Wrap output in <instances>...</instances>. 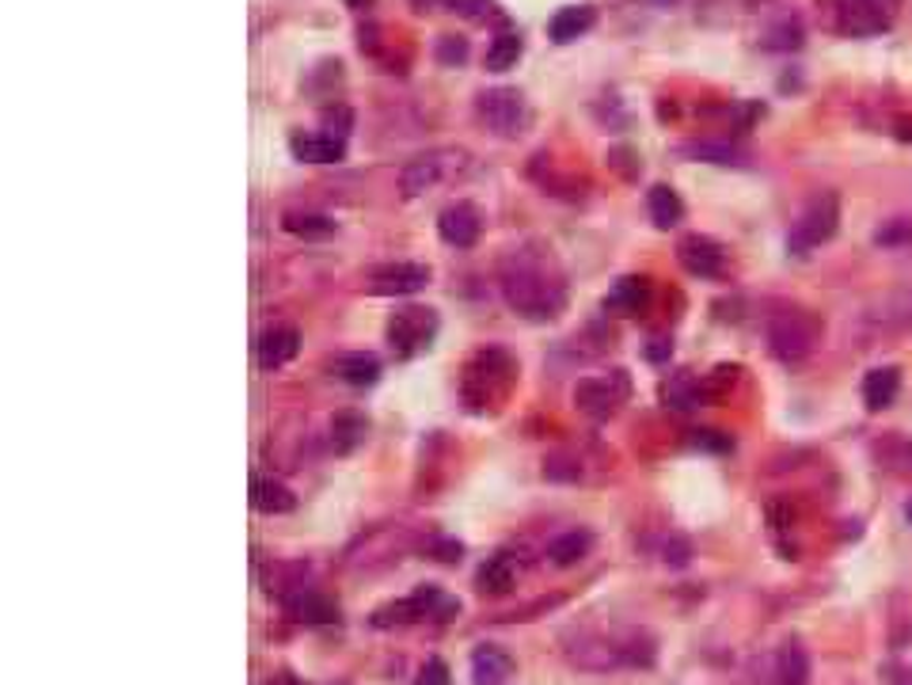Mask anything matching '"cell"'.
I'll return each instance as SVG.
<instances>
[{"instance_id": "8fae6325", "label": "cell", "mask_w": 912, "mask_h": 685, "mask_svg": "<svg viewBox=\"0 0 912 685\" xmlns=\"http://www.w3.org/2000/svg\"><path fill=\"white\" fill-rule=\"evenodd\" d=\"M460 160H464V153H426V157L407 160L404 172H399V191H404V199H418V194L434 191L453 168H460Z\"/></svg>"}, {"instance_id": "d590c367", "label": "cell", "mask_w": 912, "mask_h": 685, "mask_svg": "<svg viewBox=\"0 0 912 685\" xmlns=\"http://www.w3.org/2000/svg\"><path fill=\"white\" fill-rule=\"evenodd\" d=\"M874 244L879 248H909L912 244V218H898L890 225H882L874 233Z\"/></svg>"}, {"instance_id": "2e32d148", "label": "cell", "mask_w": 912, "mask_h": 685, "mask_svg": "<svg viewBox=\"0 0 912 685\" xmlns=\"http://www.w3.org/2000/svg\"><path fill=\"white\" fill-rule=\"evenodd\" d=\"M297 351H301V332L293 324L266 328V332L259 335V343H255V359H259V366L263 370L290 366V362L297 359Z\"/></svg>"}, {"instance_id": "5b68a950", "label": "cell", "mask_w": 912, "mask_h": 685, "mask_svg": "<svg viewBox=\"0 0 912 685\" xmlns=\"http://www.w3.org/2000/svg\"><path fill=\"white\" fill-rule=\"evenodd\" d=\"M901 0H818V12L829 31L848 34V39H867L882 34L898 20Z\"/></svg>"}, {"instance_id": "7c38bea8", "label": "cell", "mask_w": 912, "mask_h": 685, "mask_svg": "<svg viewBox=\"0 0 912 685\" xmlns=\"http://www.w3.org/2000/svg\"><path fill=\"white\" fill-rule=\"evenodd\" d=\"M430 282V266L426 263H384L369 271V286L381 298H407V293H418Z\"/></svg>"}, {"instance_id": "ac0fdd59", "label": "cell", "mask_w": 912, "mask_h": 685, "mask_svg": "<svg viewBox=\"0 0 912 685\" xmlns=\"http://www.w3.org/2000/svg\"><path fill=\"white\" fill-rule=\"evenodd\" d=\"M594 23H597L594 4H567L548 20V39L556 42V47H570V42H578L582 34L594 31Z\"/></svg>"}, {"instance_id": "7a4b0ae2", "label": "cell", "mask_w": 912, "mask_h": 685, "mask_svg": "<svg viewBox=\"0 0 912 685\" xmlns=\"http://www.w3.org/2000/svg\"><path fill=\"white\" fill-rule=\"evenodd\" d=\"M567 659L578 666V671H620V666H650L655 663V644H650L642 633H624V636H608V633H586L567 639Z\"/></svg>"}, {"instance_id": "7dc6e473", "label": "cell", "mask_w": 912, "mask_h": 685, "mask_svg": "<svg viewBox=\"0 0 912 685\" xmlns=\"http://www.w3.org/2000/svg\"><path fill=\"white\" fill-rule=\"evenodd\" d=\"M905 518H909V526H912V503L905 506Z\"/></svg>"}, {"instance_id": "f35d334b", "label": "cell", "mask_w": 912, "mask_h": 685, "mask_svg": "<svg viewBox=\"0 0 912 685\" xmlns=\"http://www.w3.org/2000/svg\"><path fill=\"white\" fill-rule=\"evenodd\" d=\"M324 130L327 133H338V138H351V127H354V114H351V107H343V103H335V107H324Z\"/></svg>"}, {"instance_id": "44dd1931", "label": "cell", "mask_w": 912, "mask_h": 685, "mask_svg": "<svg viewBox=\"0 0 912 685\" xmlns=\"http://www.w3.org/2000/svg\"><path fill=\"white\" fill-rule=\"evenodd\" d=\"M472 678H476V685H506L514 678V659L503 647L483 644L472 652Z\"/></svg>"}, {"instance_id": "d6a6232c", "label": "cell", "mask_w": 912, "mask_h": 685, "mask_svg": "<svg viewBox=\"0 0 912 685\" xmlns=\"http://www.w3.org/2000/svg\"><path fill=\"white\" fill-rule=\"evenodd\" d=\"M453 12L464 16V20L472 23H498L506 27V12L498 8V0H449Z\"/></svg>"}, {"instance_id": "bcb514c9", "label": "cell", "mask_w": 912, "mask_h": 685, "mask_svg": "<svg viewBox=\"0 0 912 685\" xmlns=\"http://www.w3.org/2000/svg\"><path fill=\"white\" fill-rule=\"evenodd\" d=\"M343 4H346V8H357V12H362V8H369L373 0H343Z\"/></svg>"}, {"instance_id": "ab89813d", "label": "cell", "mask_w": 912, "mask_h": 685, "mask_svg": "<svg viewBox=\"0 0 912 685\" xmlns=\"http://www.w3.org/2000/svg\"><path fill=\"white\" fill-rule=\"evenodd\" d=\"M415 685H453L449 666H445L442 659H426V666L418 671V682Z\"/></svg>"}, {"instance_id": "9c48e42d", "label": "cell", "mask_w": 912, "mask_h": 685, "mask_svg": "<svg viewBox=\"0 0 912 685\" xmlns=\"http://www.w3.org/2000/svg\"><path fill=\"white\" fill-rule=\"evenodd\" d=\"M437 340V313L426 305H407L396 309L388 320V346L399 359H415V354L430 351Z\"/></svg>"}, {"instance_id": "8992f818", "label": "cell", "mask_w": 912, "mask_h": 685, "mask_svg": "<svg viewBox=\"0 0 912 685\" xmlns=\"http://www.w3.org/2000/svg\"><path fill=\"white\" fill-rule=\"evenodd\" d=\"M476 119L498 138H517V133L529 130L533 111L517 88H487V92L476 95Z\"/></svg>"}, {"instance_id": "74e56055", "label": "cell", "mask_w": 912, "mask_h": 685, "mask_svg": "<svg viewBox=\"0 0 912 685\" xmlns=\"http://www.w3.org/2000/svg\"><path fill=\"white\" fill-rule=\"evenodd\" d=\"M434 58L442 61V66H449V69L464 66V61H468V39H456V34H442V39H437Z\"/></svg>"}, {"instance_id": "277c9868", "label": "cell", "mask_w": 912, "mask_h": 685, "mask_svg": "<svg viewBox=\"0 0 912 685\" xmlns=\"http://www.w3.org/2000/svg\"><path fill=\"white\" fill-rule=\"evenodd\" d=\"M821 335H825V324L810 309H780L776 316H768V351L787 366L807 362L818 351Z\"/></svg>"}, {"instance_id": "f6af8a7d", "label": "cell", "mask_w": 912, "mask_h": 685, "mask_svg": "<svg viewBox=\"0 0 912 685\" xmlns=\"http://www.w3.org/2000/svg\"><path fill=\"white\" fill-rule=\"evenodd\" d=\"M415 4V12H430V8H437V0H411Z\"/></svg>"}, {"instance_id": "4fadbf2b", "label": "cell", "mask_w": 912, "mask_h": 685, "mask_svg": "<svg viewBox=\"0 0 912 685\" xmlns=\"http://www.w3.org/2000/svg\"><path fill=\"white\" fill-rule=\"evenodd\" d=\"M282 606L293 621H301V625H335L338 621V602L304 583L293 586L290 594H282Z\"/></svg>"}, {"instance_id": "60d3db41", "label": "cell", "mask_w": 912, "mask_h": 685, "mask_svg": "<svg viewBox=\"0 0 912 685\" xmlns=\"http://www.w3.org/2000/svg\"><path fill=\"white\" fill-rule=\"evenodd\" d=\"M669 354H673V346H669V340H650V346H647V359H650V362H666Z\"/></svg>"}, {"instance_id": "e575fe53", "label": "cell", "mask_w": 912, "mask_h": 685, "mask_svg": "<svg viewBox=\"0 0 912 685\" xmlns=\"http://www.w3.org/2000/svg\"><path fill=\"white\" fill-rule=\"evenodd\" d=\"M666 400L673 407H696L700 404V385H696V377H688V373L685 377H673L666 385Z\"/></svg>"}, {"instance_id": "52a82bcc", "label": "cell", "mask_w": 912, "mask_h": 685, "mask_svg": "<svg viewBox=\"0 0 912 685\" xmlns=\"http://www.w3.org/2000/svg\"><path fill=\"white\" fill-rule=\"evenodd\" d=\"M840 229V199L833 191L813 194L807 202V210L799 213V221L791 225V236H787V248L794 255H807L813 248H821L825 240H833Z\"/></svg>"}, {"instance_id": "f1b7e54d", "label": "cell", "mask_w": 912, "mask_h": 685, "mask_svg": "<svg viewBox=\"0 0 912 685\" xmlns=\"http://www.w3.org/2000/svg\"><path fill=\"white\" fill-rule=\"evenodd\" d=\"M517 575H521L517 560L509 556V553H498V556H490L487 564L479 567V591H487V594H506V591H514Z\"/></svg>"}, {"instance_id": "30bf717a", "label": "cell", "mask_w": 912, "mask_h": 685, "mask_svg": "<svg viewBox=\"0 0 912 685\" xmlns=\"http://www.w3.org/2000/svg\"><path fill=\"white\" fill-rule=\"evenodd\" d=\"M631 385H628V373L624 370H612V373H601V377H582L575 385V404L578 412H586L589 420H608V415H616V407L628 400Z\"/></svg>"}, {"instance_id": "603a6c76", "label": "cell", "mask_w": 912, "mask_h": 685, "mask_svg": "<svg viewBox=\"0 0 912 685\" xmlns=\"http://www.w3.org/2000/svg\"><path fill=\"white\" fill-rule=\"evenodd\" d=\"M802 42H807V27H802V20L794 12H780L776 20L764 23V31H760V47L776 50V53L799 50Z\"/></svg>"}, {"instance_id": "4316f807", "label": "cell", "mask_w": 912, "mask_h": 685, "mask_svg": "<svg viewBox=\"0 0 912 685\" xmlns=\"http://www.w3.org/2000/svg\"><path fill=\"white\" fill-rule=\"evenodd\" d=\"M335 373L346 381V385L365 389V385H377V377H381V362H377V354L351 351V354H338V359H335Z\"/></svg>"}, {"instance_id": "d4e9b609", "label": "cell", "mask_w": 912, "mask_h": 685, "mask_svg": "<svg viewBox=\"0 0 912 685\" xmlns=\"http://www.w3.org/2000/svg\"><path fill=\"white\" fill-rule=\"evenodd\" d=\"M647 210H650V221H655L658 229H673V225H681V218H685L681 194H677L669 183H655V187H650V191H647Z\"/></svg>"}, {"instance_id": "d6986e66", "label": "cell", "mask_w": 912, "mask_h": 685, "mask_svg": "<svg viewBox=\"0 0 912 685\" xmlns=\"http://www.w3.org/2000/svg\"><path fill=\"white\" fill-rule=\"evenodd\" d=\"M650 305V282L642 274H628L605 293V309L616 316H639Z\"/></svg>"}, {"instance_id": "b9f144b4", "label": "cell", "mask_w": 912, "mask_h": 685, "mask_svg": "<svg viewBox=\"0 0 912 685\" xmlns=\"http://www.w3.org/2000/svg\"><path fill=\"white\" fill-rule=\"evenodd\" d=\"M666 560L669 564H688V541H673V545H666Z\"/></svg>"}, {"instance_id": "3957f363", "label": "cell", "mask_w": 912, "mask_h": 685, "mask_svg": "<svg viewBox=\"0 0 912 685\" xmlns=\"http://www.w3.org/2000/svg\"><path fill=\"white\" fill-rule=\"evenodd\" d=\"M514 373H517V366L506 351H498V346L479 351L476 359L464 366V377H460L464 404H468L472 412H487V407H495L498 400L509 393V385H514Z\"/></svg>"}, {"instance_id": "4dcf8cb0", "label": "cell", "mask_w": 912, "mask_h": 685, "mask_svg": "<svg viewBox=\"0 0 912 685\" xmlns=\"http://www.w3.org/2000/svg\"><path fill=\"white\" fill-rule=\"evenodd\" d=\"M589 548H594V537H589L586 530H567V533H559V537L548 541V556H551V564H556V567L578 564V560H582Z\"/></svg>"}, {"instance_id": "8d00e7d4", "label": "cell", "mask_w": 912, "mask_h": 685, "mask_svg": "<svg viewBox=\"0 0 912 685\" xmlns=\"http://www.w3.org/2000/svg\"><path fill=\"white\" fill-rule=\"evenodd\" d=\"M882 461L893 469V473H909L912 476V442L909 439H890L886 446H879Z\"/></svg>"}, {"instance_id": "ba28073f", "label": "cell", "mask_w": 912, "mask_h": 685, "mask_svg": "<svg viewBox=\"0 0 912 685\" xmlns=\"http://www.w3.org/2000/svg\"><path fill=\"white\" fill-rule=\"evenodd\" d=\"M456 610H460V602L442 594L437 586H418L411 598H399L392 602V606L373 613V625L388 628V625H411V621H449Z\"/></svg>"}, {"instance_id": "836d02e7", "label": "cell", "mask_w": 912, "mask_h": 685, "mask_svg": "<svg viewBox=\"0 0 912 685\" xmlns=\"http://www.w3.org/2000/svg\"><path fill=\"white\" fill-rule=\"evenodd\" d=\"M688 157L696 160H711V164H746V153L734 145H727V141H696V145H688Z\"/></svg>"}, {"instance_id": "e0dca14e", "label": "cell", "mask_w": 912, "mask_h": 685, "mask_svg": "<svg viewBox=\"0 0 912 685\" xmlns=\"http://www.w3.org/2000/svg\"><path fill=\"white\" fill-rule=\"evenodd\" d=\"M290 153L304 160V164H343L346 160V138L327 130L316 133H293L290 138Z\"/></svg>"}, {"instance_id": "9a60e30c", "label": "cell", "mask_w": 912, "mask_h": 685, "mask_svg": "<svg viewBox=\"0 0 912 685\" xmlns=\"http://www.w3.org/2000/svg\"><path fill=\"white\" fill-rule=\"evenodd\" d=\"M437 233L449 248H472L483 233V213L472 202H453L437 213Z\"/></svg>"}, {"instance_id": "1f68e13d", "label": "cell", "mask_w": 912, "mask_h": 685, "mask_svg": "<svg viewBox=\"0 0 912 685\" xmlns=\"http://www.w3.org/2000/svg\"><path fill=\"white\" fill-rule=\"evenodd\" d=\"M282 229L293 236H304V240H324L335 233V218H327V213H312V210H290L282 218Z\"/></svg>"}, {"instance_id": "f546056e", "label": "cell", "mask_w": 912, "mask_h": 685, "mask_svg": "<svg viewBox=\"0 0 912 685\" xmlns=\"http://www.w3.org/2000/svg\"><path fill=\"white\" fill-rule=\"evenodd\" d=\"M365 431H369V423H365L362 412H338L331 420V446H335V453H351L365 442Z\"/></svg>"}, {"instance_id": "ee69618b", "label": "cell", "mask_w": 912, "mask_h": 685, "mask_svg": "<svg viewBox=\"0 0 912 685\" xmlns=\"http://www.w3.org/2000/svg\"><path fill=\"white\" fill-rule=\"evenodd\" d=\"M893 133H898L901 141H912V114H905V119H898V127H893Z\"/></svg>"}, {"instance_id": "cb8c5ba5", "label": "cell", "mask_w": 912, "mask_h": 685, "mask_svg": "<svg viewBox=\"0 0 912 685\" xmlns=\"http://www.w3.org/2000/svg\"><path fill=\"white\" fill-rule=\"evenodd\" d=\"M901 393V373L898 366H879L871 370L863 377V404L871 407V412H882V407H890L893 400Z\"/></svg>"}, {"instance_id": "7402d4cb", "label": "cell", "mask_w": 912, "mask_h": 685, "mask_svg": "<svg viewBox=\"0 0 912 685\" xmlns=\"http://www.w3.org/2000/svg\"><path fill=\"white\" fill-rule=\"evenodd\" d=\"M867 324L879 328V332H909L912 328V290L882 298L879 305L867 313Z\"/></svg>"}, {"instance_id": "7bdbcfd3", "label": "cell", "mask_w": 912, "mask_h": 685, "mask_svg": "<svg viewBox=\"0 0 912 685\" xmlns=\"http://www.w3.org/2000/svg\"><path fill=\"white\" fill-rule=\"evenodd\" d=\"M437 560H445V564L460 560V545H453V541H437Z\"/></svg>"}, {"instance_id": "6da1fadb", "label": "cell", "mask_w": 912, "mask_h": 685, "mask_svg": "<svg viewBox=\"0 0 912 685\" xmlns=\"http://www.w3.org/2000/svg\"><path fill=\"white\" fill-rule=\"evenodd\" d=\"M503 298L525 320H551L567 305V282L544 252H514L503 266Z\"/></svg>"}, {"instance_id": "5bb4252c", "label": "cell", "mask_w": 912, "mask_h": 685, "mask_svg": "<svg viewBox=\"0 0 912 685\" xmlns=\"http://www.w3.org/2000/svg\"><path fill=\"white\" fill-rule=\"evenodd\" d=\"M677 260L688 274H696V279H719L722 271H727V252H722L719 240L711 236H685L681 244H677Z\"/></svg>"}, {"instance_id": "484cf974", "label": "cell", "mask_w": 912, "mask_h": 685, "mask_svg": "<svg viewBox=\"0 0 912 685\" xmlns=\"http://www.w3.org/2000/svg\"><path fill=\"white\" fill-rule=\"evenodd\" d=\"M252 506L259 514H290L297 506V495L282 484V480H252Z\"/></svg>"}, {"instance_id": "c3c4849f", "label": "cell", "mask_w": 912, "mask_h": 685, "mask_svg": "<svg viewBox=\"0 0 912 685\" xmlns=\"http://www.w3.org/2000/svg\"><path fill=\"white\" fill-rule=\"evenodd\" d=\"M655 4H673V0H655Z\"/></svg>"}, {"instance_id": "83f0119b", "label": "cell", "mask_w": 912, "mask_h": 685, "mask_svg": "<svg viewBox=\"0 0 912 685\" xmlns=\"http://www.w3.org/2000/svg\"><path fill=\"white\" fill-rule=\"evenodd\" d=\"M776 678L780 685H810V655L799 639H787L776 655Z\"/></svg>"}, {"instance_id": "ffe728a7", "label": "cell", "mask_w": 912, "mask_h": 685, "mask_svg": "<svg viewBox=\"0 0 912 685\" xmlns=\"http://www.w3.org/2000/svg\"><path fill=\"white\" fill-rule=\"evenodd\" d=\"M525 53V39L517 27H498L495 39L487 42V53H483V66H487V73H506V69H514L517 61H521Z\"/></svg>"}]
</instances>
